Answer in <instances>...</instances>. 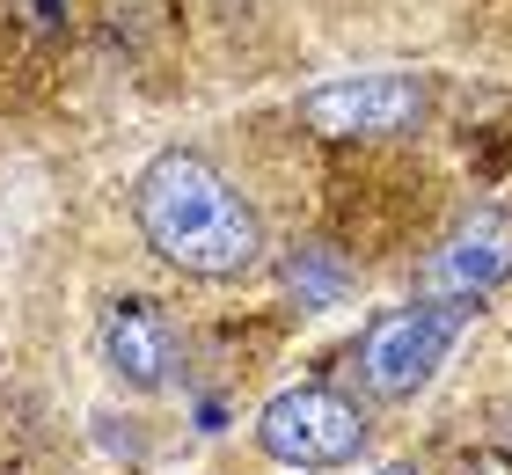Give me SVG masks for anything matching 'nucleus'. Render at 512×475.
I'll return each mask as SVG.
<instances>
[{
  "label": "nucleus",
  "instance_id": "1",
  "mask_svg": "<svg viewBox=\"0 0 512 475\" xmlns=\"http://www.w3.org/2000/svg\"><path fill=\"white\" fill-rule=\"evenodd\" d=\"M132 220H139V242L183 278L227 285V278H249L264 264V220H256V205L191 147H169L139 169Z\"/></svg>",
  "mask_w": 512,
  "mask_h": 475
},
{
  "label": "nucleus",
  "instance_id": "2",
  "mask_svg": "<svg viewBox=\"0 0 512 475\" xmlns=\"http://www.w3.org/2000/svg\"><path fill=\"white\" fill-rule=\"evenodd\" d=\"M476 307L469 300H410V307H381L359 329L352 373L374 402H410L417 388H432V373L454 359V344L469 337Z\"/></svg>",
  "mask_w": 512,
  "mask_h": 475
},
{
  "label": "nucleus",
  "instance_id": "3",
  "mask_svg": "<svg viewBox=\"0 0 512 475\" xmlns=\"http://www.w3.org/2000/svg\"><path fill=\"white\" fill-rule=\"evenodd\" d=\"M256 446L278 468H352L366 454V410L352 395L322 388V380H300V388H278L264 410H256Z\"/></svg>",
  "mask_w": 512,
  "mask_h": 475
},
{
  "label": "nucleus",
  "instance_id": "4",
  "mask_svg": "<svg viewBox=\"0 0 512 475\" xmlns=\"http://www.w3.org/2000/svg\"><path fill=\"white\" fill-rule=\"evenodd\" d=\"M425 110H432V81L395 74V66H381V74H337V81L300 95V125L315 139H395V132L425 125Z\"/></svg>",
  "mask_w": 512,
  "mask_h": 475
},
{
  "label": "nucleus",
  "instance_id": "5",
  "mask_svg": "<svg viewBox=\"0 0 512 475\" xmlns=\"http://www.w3.org/2000/svg\"><path fill=\"white\" fill-rule=\"evenodd\" d=\"M103 366L110 380H125L132 395H154V388H169V366H176V329L169 315H161V300L147 293H118L103 307Z\"/></svg>",
  "mask_w": 512,
  "mask_h": 475
},
{
  "label": "nucleus",
  "instance_id": "6",
  "mask_svg": "<svg viewBox=\"0 0 512 475\" xmlns=\"http://www.w3.org/2000/svg\"><path fill=\"white\" fill-rule=\"evenodd\" d=\"M498 278H512V220L505 212H476L461 220L425 264V300H483Z\"/></svg>",
  "mask_w": 512,
  "mask_h": 475
},
{
  "label": "nucleus",
  "instance_id": "7",
  "mask_svg": "<svg viewBox=\"0 0 512 475\" xmlns=\"http://www.w3.org/2000/svg\"><path fill=\"white\" fill-rule=\"evenodd\" d=\"M286 293L300 307H337L352 293V264L330 242H300V249H286Z\"/></svg>",
  "mask_w": 512,
  "mask_h": 475
},
{
  "label": "nucleus",
  "instance_id": "8",
  "mask_svg": "<svg viewBox=\"0 0 512 475\" xmlns=\"http://www.w3.org/2000/svg\"><path fill=\"white\" fill-rule=\"evenodd\" d=\"M366 475H417L410 461H388V468H366Z\"/></svg>",
  "mask_w": 512,
  "mask_h": 475
},
{
  "label": "nucleus",
  "instance_id": "9",
  "mask_svg": "<svg viewBox=\"0 0 512 475\" xmlns=\"http://www.w3.org/2000/svg\"><path fill=\"white\" fill-rule=\"evenodd\" d=\"M37 22H59V0H37Z\"/></svg>",
  "mask_w": 512,
  "mask_h": 475
}]
</instances>
